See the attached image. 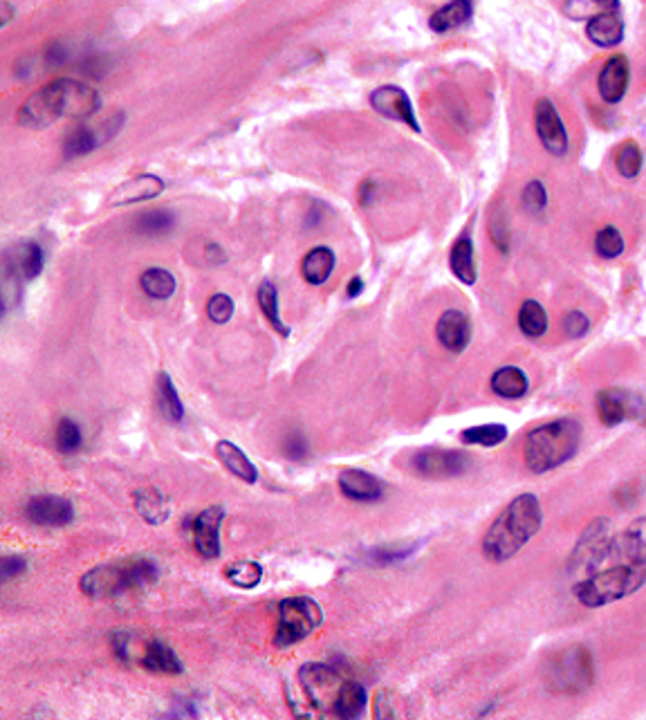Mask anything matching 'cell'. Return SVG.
Returning <instances> with one entry per match:
<instances>
[{"instance_id":"c3c4849f","label":"cell","mask_w":646,"mask_h":720,"mask_svg":"<svg viewBox=\"0 0 646 720\" xmlns=\"http://www.w3.org/2000/svg\"><path fill=\"white\" fill-rule=\"evenodd\" d=\"M492 238H494V243H496L498 249H501V252H507V245H510V236H507V227H505L501 216L492 218Z\"/></svg>"},{"instance_id":"30bf717a","label":"cell","mask_w":646,"mask_h":720,"mask_svg":"<svg viewBox=\"0 0 646 720\" xmlns=\"http://www.w3.org/2000/svg\"><path fill=\"white\" fill-rule=\"evenodd\" d=\"M81 590L95 599L117 597L128 593V590H135L131 570H128V561L124 559L86 572V575L81 577Z\"/></svg>"},{"instance_id":"d590c367","label":"cell","mask_w":646,"mask_h":720,"mask_svg":"<svg viewBox=\"0 0 646 720\" xmlns=\"http://www.w3.org/2000/svg\"><path fill=\"white\" fill-rule=\"evenodd\" d=\"M142 290L149 294L151 299H169L175 292L173 274L162 270V267H151V270L142 274Z\"/></svg>"},{"instance_id":"6da1fadb","label":"cell","mask_w":646,"mask_h":720,"mask_svg":"<svg viewBox=\"0 0 646 720\" xmlns=\"http://www.w3.org/2000/svg\"><path fill=\"white\" fill-rule=\"evenodd\" d=\"M101 108L99 92L75 79L45 83L18 110V124L25 128H48L59 119L92 117Z\"/></svg>"},{"instance_id":"83f0119b","label":"cell","mask_w":646,"mask_h":720,"mask_svg":"<svg viewBox=\"0 0 646 720\" xmlns=\"http://www.w3.org/2000/svg\"><path fill=\"white\" fill-rule=\"evenodd\" d=\"M528 377L516 366H503L492 375V391L505 400H519L528 393Z\"/></svg>"},{"instance_id":"7bdbcfd3","label":"cell","mask_w":646,"mask_h":720,"mask_svg":"<svg viewBox=\"0 0 646 720\" xmlns=\"http://www.w3.org/2000/svg\"><path fill=\"white\" fill-rule=\"evenodd\" d=\"M207 315L211 321L216 323H227L229 319L234 317V301L227 297V294H214V297L209 299V306H207Z\"/></svg>"},{"instance_id":"4dcf8cb0","label":"cell","mask_w":646,"mask_h":720,"mask_svg":"<svg viewBox=\"0 0 646 720\" xmlns=\"http://www.w3.org/2000/svg\"><path fill=\"white\" fill-rule=\"evenodd\" d=\"M158 409L162 418L169 422H180L184 418V406L180 402V395L175 391L171 377L166 373H160L158 377Z\"/></svg>"},{"instance_id":"52a82bcc","label":"cell","mask_w":646,"mask_h":720,"mask_svg":"<svg viewBox=\"0 0 646 720\" xmlns=\"http://www.w3.org/2000/svg\"><path fill=\"white\" fill-rule=\"evenodd\" d=\"M613 534L608 519H595L581 534L575 552H572V570L595 572L606 559H611Z\"/></svg>"},{"instance_id":"7c38bea8","label":"cell","mask_w":646,"mask_h":720,"mask_svg":"<svg viewBox=\"0 0 646 720\" xmlns=\"http://www.w3.org/2000/svg\"><path fill=\"white\" fill-rule=\"evenodd\" d=\"M411 467L424 478H454L469 469V456L463 451L422 449L413 456Z\"/></svg>"},{"instance_id":"4fadbf2b","label":"cell","mask_w":646,"mask_h":720,"mask_svg":"<svg viewBox=\"0 0 646 720\" xmlns=\"http://www.w3.org/2000/svg\"><path fill=\"white\" fill-rule=\"evenodd\" d=\"M371 106L386 119L406 124L409 128H413L415 133L422 131L418 124V117H415V110H413L409 95H406V92L398 86L377 88L371 95Z\"/></svg>"},{"instance_id":"f546056e","label":"cell","mask_w":646,"mask_h":720,"mask_svg":"<svg viewBox=\"0 0 646 720\" xmlns=\"http://www.w3.org/2000/svg\"><path fill=\"white\" fill-rule=\"evenodd\" d=\"M366 709V689L359 682H344L335 700V716L359 718Z\"/></svg>"},{"instance_id":"ffe728a7","label":"cell","mask_w":646,"mask_h":720,"mask_svg":"<svg viewBox=\"0 0 646 720\" xmlns=\"http://www.w3.org/2000/svg\"><path fill=\"white\" fill-rule=\"evenodd\" d=\"M339 487L346 498L357 503H373L380 501L384 487L373 474L364 472V469H344L339 474Z\"/></svg>"},{"instance_id":"484cf974","label":"cell","mask_w":646,"mask_h":720,"mask_svg":"<svg viewBox=\"0 0 646 720\" xmlns=\"http://www.w3.org/2000/svg\"><path fill=\"white\" fill-rule=\"evenodd\" d=\"M164 191V182L158 175H140L131 182H126L124 187L115 191L113 205H131V202H142L160 196Z\"/></svg>"},{"instance_id":"8fae6325","label":"cell","mask_w":646,"mask_h":720,"mask_svg":"<svg viewBox=\"0 0 646 720\" xmlns=\"http://www.w3.org/2000/svg\"><path fill=\"white\" fill-rule=\"evenodd\" d=\"M534 128H537V135L550 155L561 158V155L568 153V131L564 119H561L559 110L555 108L550 99H539L537 106H534Z\"/></svg>"},{"instance_id":"8992f818","label":"cell","mask_w":646,"mask_h":720,"mask_svg":"<svg viewBox=\"0 0 646 720\" xmlns=\"http://www.w3.org/2000/svg\"><path fill=\"white\" fill-rule=\"evenodd\" d=\"M593 682V660L584 646L559 651L548 664V687L557 694H579Z\"/></svg>"},{"instance_id":"ab89813d","label":"cell","mask_w":646,"mask_h":720,"mask_svg":"<svg viewBox=\"0 0 646 720\" xmlns=\"http://www.w3.org/2000/svg\"><path fill=\"white\" fill-rule=\"evenodd\" d=\"M595 249L602 258H617V256H620L624 252V238L620 234V229L608 225V227L602 229V232H597Z\"/></svg>"},{"instance_id":"74e56055","label":"cell","mask_w":646,"mask_h":720,"mask_svg":"<svg viewBox=\"0 0 646 720\" xmlns=\"http://www.w3.org/2000/svg\"><path fill=\"white\" fill-rule=\"evenodd\" d=\"M642 149L635 142H624L620 149H617V155H615V166L617 171H620L622 178L631 180V178H638L640 171H642Z\"/></svg>"},{"instance_id":"836d02e7","label":"cell","mask_w":646,"mask_h":720,"mask_svg":"<svg viewBox=\"0 0 646 720\" xmlns=\"http://www.w3.org/2000/svg\"><path fill=\"white\" fill-rule=\"evenodd\" d=\"M258 306H261L265 319L270 321V326L279 332V335H290V328L285 326L279 317V294H276V288L270 281H265L261 288H258Z\"/></svg>"},{"instance_id":"bcb514c9","label":"cell","mask_w":646,"mask_h":720,"mask_svg":"<svg viewBox=\"0 0 646 720\" xmlns=\"http://www.w3.org/2000/svg\"><path fill=\"white\" fill-rule=\"evenodd\" d=\"M25 557H16V555H7L3 559V568H0V575H3V581H9L21 575V572L25 570Z\"/></svg>"},{"instance_id":"f907efd6","label":"cell","mask_w":646,"mask_h":720,"mask_svg":"<svg viewBox=\"0 0 646 720\" xmlns=\"http://www.w3.org/2000/svg\"><path fill=\"white\" fill-rule=\"evenodd\" d=\"M207 256H209V261H218V263L225 261L223 249H220L218 245H209V247H207Z\"/></svg>"},{"instance_id":"4316f807","label":"cell","mask_w":646,"mask_h":720,"mask_svg":"<svg viewBox=\"0 0 646 720\" xmlns=\"http://www.w3.org/2000/svg\"><path fill=\"white\" fill-rule=\"evenodd\" d=\"M449 265L451 272L458 276V281H463L465 285H474L478 279L476 272V258H474V243L469 236L458 238L454 247H451V256H449Z\"/></svg>"},{"instance_id":"f35d334b","label":"cell","mask_w":646,"mask_h":720,"mask_svg":"<svg viewBox=\"0 0 646 720\" xmlns=\"http://www.w3.org/2000/svg\"><path fill=\"white\" fill-rule=\"evenodd\" d=\"M54 442H57L61 454H75L83 442L79 424L70 418H63L57 424V431H54Z\"/></svg>"},{"instance_id":"2e32d148","label":"cell","mask_w":646,"mask_h":720,"mask_svg":"<svg viewBox=\"0 0 646 720\" xmlns=\"http://www.w3.org/2000/svg\"><path fill=\"white\" fill-rule=\"evenodd\" d=\"M225 510L220 505L207 507L205 512L193 521V543L205 559H216L220 555V525H223Z\"/></svg>"},{"instance_id":"b9f144b4","label":"cell","mask_w":646,"mask_h":720,"mask_svg":"<svg viewBox=\"0 0 646 720\" xmlns=\"http://www.w3.org/2000/svg\"><path fill=\"white\" fill-rule=\"evenodd\" d=\"M548 205V193L543 189L541 182H530L528 187L523 189V207L530 211V214H541Z\"/></svg>"},{"instance_id":"7402d4cb","label":"cell","mask_w":646,"mask_h":720,"mask_svg":"<svg viewBox=\"0 0 646 720\" xmlns=\"http://www.w3.org/2000/svg\"><path fill=\"white\" fill-rule=\"evenodd\" d=\"M472 16H474L472 0H449L447 5H442L438 12L429 18V27L436 34H447L467 25L472 21Z\"/></svg>"},{"instance_id":"5bb4252c","label":"cell","mask_w":646,"mask_h":720,"mask_svg":"<svg viewBox=\"0 0 646 720\" xmlns=\"http://www.w3.org/2000/svg\"><path fill=\"white\" fill-rule=\"evenodd\" d=\"M631 81V66L624 54H613L597 77V90L606 104H620Z\"/></svg>"},{"instance_id":"e575fe53","label":"cell","mask_w":646,"mask_h":720,"mask_svg":"<svg viewBox=\"0 0 646 720\" xmlns=\"http://www.w3.org/2000/svg\"><path fill=\"white\" fill-rule=\"evenodd\" d=\"M225 577L229 584H234L236 588L252 590L261 584L263 568L258 566L256 561H236L232 566L225 568Z\"/></svg>"},{"instance_id":"603a6c76","label":"cell","mask_w":646,"mask_h":720,"mask_svg":"<svg viewBox=\"0 0 646 720\" xmlns=\"http://www.w3.org/2000/svg\"><path fill=\"white\" fill-rule=\"evenodd\" d=\"M135 510L140 512L142 519L151 525H162L169 521L171 505L166 496L155 487H144L135 492Z\"/></svg>"},{"instance_id":"44dd1931","label":"cell","mask_w":646,"mask_h":720,"mask_svg":"<svg viewBox=\"0 0 646 720\" xmlns=\"http://www.w3.org/2000/svg\"><path fill=\"white\" fill-rule=\"evenodd\" d=\"M7 274L18 281H32L43 270V252L36 243H21L9 249L5 258Z\"/></svg>"},{"instance_id":"3957f363","label":"cell","mask_w":646,"mask_h":720,"mask_svg":"<svg viewBox=\"0 0 646 720\" xmlns=\"http://www.w3.org/2000/svg\"><path fill=\"white\" fill-rule=\"evenodd\" d=\"M581 427L577 420L564 418L543 424L525 438V465L534 474H546L561 467L577 454Z\"/></svg>"},{"instance_id":"5b68a950","label":"cell","mask_w":646,"mask_h":720,"mask_svg":"<svg viewBox=\"0 0 646 720\" xmlns=\"http://www.w3.org/2000/svg\"><path fill=\"white\" fill-rule=\"evenodd\" d=\"M323 620V613L315 599L290 597L279 604V626H276L274 644L279 649H290L292 644L306 640Z\"/></svg>"},{"instance_id":"7dc6e473","label":"cell","mask_w":646,"mask_h":720,"mask_svg":"<svg viewBox=\"0 0 646 720\" xmlns=\"http://www.w3.org/2000/svg\"><path fill=\"white\" fill-rule=\"evenodd\" d=\"M415 552V546H409V548H402V550H375L373 552V559L377 563H393V561H402L409 555H413Z\"/></svg>"},{"instance_id":"cb8c5ba5","label":"cell","mask_w":646,"mask_h":720,"mask_svg":"<svg viewBox=\"0 0 646 720\" xmlns=\"http://www.w3.org/2000/svg\"><path fill=\"white\" fill-rule=\"evenodd\" d=\"M216 456H218L220 463H223L229 469V472H232L234 476H238L241 480H245V483L254 485L258 480V472H256L254 463L245 456V451L241 447L234 445V442L220 440L216 445Z\"/></svg>"},{"instance_id":"ba28073f","label":"cell","mask_w":646,"mask_h":720,"mask_svg":"<svg viewBox=\"0 0 646 720\" xmlns=\"http://www.w3.org/2000/svg\"><path fill=\"white\" fill-rule=\"evenodd\" d=\"M299 682L303 691H306L308 700L319 712H335V700L339 696L341 685H344L335 669L319 662L303 664L299 669Z\"/></svg>"},{"instance_id":"e0dca14e","label":"cell","mask_w":646,"mask_h":720,"mask_svg":"<svg viewBox=\"0 0 646 720\" xmlns=\"http://www.w3.org/2000/svg\"><path fill=\"white\" fill-rule=\"evenodd\" d=\"M611 559L617 563H642L646 566V516L633 521L629 528L613 537Z\"/></svg>"},{"instance_id":"8d00e7d4","label":"cell","mask_w":646,"mask_h":720,"mask_svg":"<svg viewBox=\"0 0 646 720\" xmlns=\"http://www.w3.org/2000/svg\"><path fill=\"white\" fill-rule=\"evenodd\" d=\"M507 438L505 424H481V427H472L463 431L465 445H478V447H496Z\"/></svg>"},{"instance_id":"f5cc1de1","label":"cell","mask_w":646,"mask_h":720,"mask_svg":"<svg viewBox=\"0 0 646 720\" xmlns=\"http://www.w3.org/2000/svg\"><path fill=\"white\" fill-rule=\"evenodd\" d=\"M602 9H620V0H595Z\"/></svg>"},{"instance_id":"9c48e42d","label":"cell","mask_w":646,"mask_h":720,"mask_svg":"<svg viewBox=\"0 0 646 720\" xmlns=\"http://www.w3.org/2000/svg\"><path fill=\"white\" fill-rule=\"evenodd\" d=\"M597 415L606 427H617L624 420L646 422V398L624 389H606L597 393Z\"/></svg>"},{"instance_id":"d6986e66","label":"cell","mask_w":646,"mask_h":720,"mask_svg":"<svg viewBox=\"0 0 646 720\" xmlns=\"http://www.w3.org/2000/svg\"><path fill=\"white\" fill-rule=\"evenodd\" d=\"M436 335L440 344L451 350V353H463L469 339H472V323H469L465 312L447 310L445 315L438 319Z\"/></svg>"},{"instance_id":"681fc988","label":"cell","mask_w":646,"mask_h":720,"mask_svg":"<svg viewBox=\"0 0 646 720\" xmlns=\"http://www.w3.org/2000/svg\"><path fill=\"white\" fill-rule=\"evenodd\" d=\"M362 290H364V283H362V279H359V276H355V279L348 283V297H350V299H355L357 294L362 292Z\"/></svg>"},{"instance_id":"d6a6232c","label":"cell","mask_w":646,"mask_h":720,"mask_svg":"<svg viewBox=\"0 0 646 720\" xmlns=\"http://www.w3.org/2000/svg\"><path fill=\"white\" fill-rule=\"evenodd\" d=\"M519 328L525 337H543L548 330V315L539 301L528 299L519 310Z\"/></svg>"},{"instance_id":"277c9868","label":"cell","mask_w":646,"mask_h":720,"mask_svg":"<svg viewBox=\"0 0 646 720\" xmlns=\"http://www.w3.org/2000/svg\"><path fill=\"white\" fill-rule=\"evenodd\" d=\"M646 566L642 563H617V566L595 572L575 586V595L584 606L599 608L629 597L644 586Z\"/></svg>"},{"instance_id":"7a4b0ae2","label":"cell","mask_w":646,"mask_h":720,"mask_svg":"<svg viewBox=\"0 0 646 720\" xmlns=\"http://www.w3.org/2000/svg\"><path fill=\"white\" fill-rule=\"evenodd\" d=\"M541 523L543 512L539 498L534 494L516 496L487 530L483 555L494 563L512 559L541 530Z\"/></svg>"},{"instance_id":"d4e9b609","label":"cell","mask_w":646,"mask_h":720,"mask_svg":"<svg viewBox=\"0 0 646 720\" xmlns=\"http://www.w3.org/2000/svg\"><path fill=\"white\" fill-rule=\"evenodd\" d=\"M142 667L149 669L153 673H164V676H178L182 673V662L171 646H166L164 642H149L144 646L142 653Z\"/></svg>"},{"instance_id":"816d5d0a","label":"cell","mask_w":646,"mask_h":720,"mask_svg":"<svg viewBox=\"0 0 646 720\" xmlns=\"http://www.w3.org/2000/svg\"><path fill=\"white\" fill-rule=\"evenodd\" d=\"M0 9H3V18H0V25H9V21H12V16H14L12 5L3 3V5H0Z\"/></svg>"},{"instance_id":"9a60e30c","label":"cell","mask_w":646,"mask_h":720,"mask_svg":"<svg viewBox=\"0 0 646 720\" xmlns=\"http://www.w3.org/2000/svg\"><path fill=\"white\" fill-rule=\"evenodd\" d=\"M25 516L45 528H63L75 519L72 503L61 496H36L25 507Z\"/></svg>"},{"instance_id":"60d3db41","label":"cell","mask_w":646,"mask_h":720,"mask_svg":"<svg viewBox=\"0 0 646 720\" xmlns=\"http://www.w3.org/2000/svg\"><path fill=\"white\" fill-rule=\"evenodd\" d=\"M173 227V214L171 211H146L140 218H137V229L142 234H164Z\"/></svg>"},{"instance_id":"ee69618b","label":"cell","mask_w":646,"mask_h":720,"mask_svg":"<svg viewBox=\"0 0 646 720\" xmlns=\"http://www.w3.org/2000/svg\"><path fill=\"white\" fill-rule=\"evenodd\" d=\"M588 328H590V323H588V317L584 315V312H577V310L568 312L566 319H564V330H566V335L570 339L584 337L588 332Z\"/></svg>"},{"instance_id":"f6af8a7d","label":"cell","mask_w":646,"mask_h":720,"mask_svg":"<svg viewBox=\"0 0 646 720\" xmlns=\"http://www.w3.org/2000/svg\"><path fill=\"white\" fill-rule=\"evenodd\" d=\"M308 454V442L306 438L301 436V433H290L288 442H285V456H288L290 460H303Z\"/></svg>"},{"instance_id":"1f68e13d","label":"cell","mask_w":646,"mask_h":720,"mask_svg":"<svg viewBox=\"0 0 646 720\" xmlns=\"http://www.w3.org/2000/svg\"><path fill=\"white\" fill-rule=\"evenodd\" d=\"M108 135H99L97 128H88V126H79L77 131H72L66 137V144H63V153L68 158H79V155H86L90 151H95L97 146L106 140ZM110 140V137H108Z\"/></svg>"},{"instance_id":"ac0fdd59","label":"cell","mask_w":646,"mask_h":720,"mask_svg":"<svg viewBox=\"0 0 646 720\" xmlns=\"http://www.w3.org/2000/svg\"><path fill=\"white\" fill-rule=\"evenodd\" d=\"M586 36L597 48H615L624 41V21L620 9H602L590 16L586 23Z\"/></svg>"},{"instance_id":"f1b7e54d","label":"cell","mask_w":646,"mask_h":720,"mask_svg":"<svg viewBox=\"0 0 646 720\" xmlns=\"http://www.w3.org/2000/svg\"><path fill=\"white\" fill-rule=\"evenodd\" d=\"M332 270H335V254L328 247H315L312 252L303 258L301 272L303 279L312 285H321L330 279Z\"/></svg>"}]
</instances>
